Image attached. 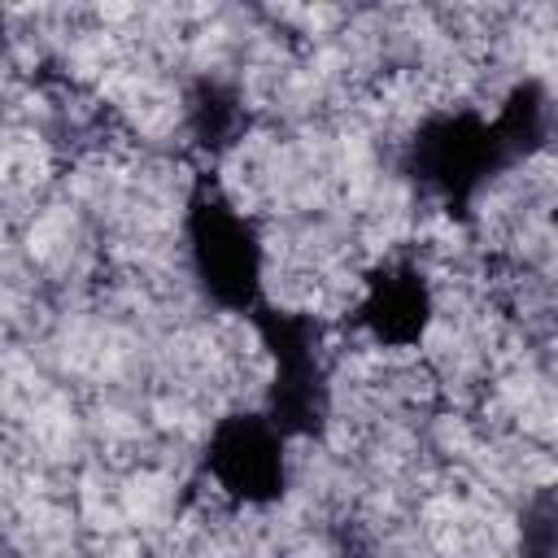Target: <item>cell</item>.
Wrapping results in <instances>:
<instances>
[{
  "mask_svg": "<svg viewBox=\"0 0 558 558\" xmlns=\"http://www.w3.org/2000/svg\"><path fill=\"white\" fill-rule=\"evenodd\" d=\"M357 318L379 344L410 349L432 323V288L414 266H388L384 275L366 279Z\"/></svg>",
  "mask_w": 558,
  "mask_h": 558,
  "instance_id": "cell-4",
  "label": "cell"
},
{
  "mask_svg": "<svg viewBox=\"0 0 558 558\" xmlns=\"http://www.w3.org/2000/svg\"><path fill=\"white\" fill-rule=\"evenodd\" d=\"M187 266L201 292L231 314L262 305L266 253L257 227L222 196H196L187 209Z\"/></svg>",
  "mask_w": 558,
  "mask_h": 558,
  "instance_id": "cell-2",
  "label": "cell"
},
{
  "mask_svg": "<svg viewBox=\"0 0 558 558\" xmlns=\"http://www.w3.org/2000/svg\"><path fill=\"white\" fill-rule=\"evenodd\" d=\"M288 432L266 410H235L205 436V475L235 506H270L288 488Z\"/></svg>",
  "mask_w": 558,
  "mask_h": 558,
  "instance_id": "cell-3",
  "label": "cell"
},
{
  "mask_svg": "<svg viewBox=\"0 0 558 558\" xmlns=\"http://www.w3.org/2000/svg\"><path fill=\"white\" fill-rule=\"evenodd\" d=\"M506 161H514V148L506 144L497 118L475 109L432 113L410 140V174L449 205L471 201Z\"/></svg>",
  "mask_w": 558,
  "mask_h": 558,
  "instance_id": "cell-1",
  "label": "cell"
}]
</instances>
